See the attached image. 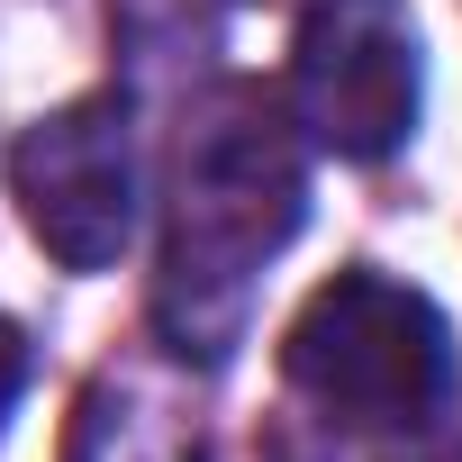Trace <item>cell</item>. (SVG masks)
<instances>
[{
  "label": "cell",
  "mask_w": 462,
  "mask_h": 462,
  "mask_svg": "<svg viewBox=\"0 0 462 462\" xmlns=\"http://www.w3.org/2000/svg\"><path fill=\"white\" fill-rule=\"evenodd\" d=\"M309 136L282 100L217 82L172 145L163 254H154V336L181 363H226L245 345L254 291L309 217Z\"/></svg>",
  "instance_id": "cell-1"
},
{
  "label": "cell",
  "mask_w": 462,
  "mask_h": 462,
  "mask_svg": "<svg viewBox=\"0 0 462 462\" xmlns=\"http://www.w3.org/2000/svg\"><path fill=\"white\" fill-rule=\"evenodd\" d=\"M291 390L354 435H417L453 399V327L426 291L354 263L318 282L282 336Z\"/></svg>",
  "instance_id": "cell-2"
},
{
  "label": "cell",
  "mask_w": 462,
  "mask_h": 462,
  "mask_svg": "<svg viewBox=\"0 0 462 462\" xmlns=\"http://www.w3.org/2000/svg\"><path fill=\"white\" fill-rule=\"evenodd\" d=\"M291 127L336 163H390L426 109V55L399 0H309L282 82Z\"/></svg>",
  "instance_id": "cell-3"
},
{
  "label": "cell",
  "mask_w": 462,
  "mask_h": 462,
  "mask_svg": "<svg viewBox=\"0 0 462 462\" xmlns=\"http://www.w3.org/2000/svg\"><path fill=\"white\" fill-rule=\"evenodd\" d=\"M10 199L28 236L64 273H109L136 226H145V154H136V109L118 91H82L46 109L10 145Z\"/></svg>",
  "instance_id": "cell-4"
},
{
  "label": "cell",
  "mask_w": 462,
  "mask_h": 462,
  "mask_svg": "<svg viewBox=\"0 0 462 462\" xmlns=\"http://www.w3.org/2000/svg\"><path fill=\"white\" fill-rule=\"evenodd\" d=\"M19 390H28V336L0 318V435H10V408H19Z\"/></svg>",
  "instance_id": "cell-5"
},
{
  "label": "cell",
  "mask_w": 462,
  "mask_h": 462,
  "mask_svg": "<svg viewBox=\"0 0 462 462\" xmlns=\"http://www.w3.org/2000/svg\"><path fill=\"white\" fill-rule=\"evenodd\" d=\"M390 462H462V444H417V453H390Z\"/></svg>",
  "instance_id": "cell-6"
}]
</instances>
